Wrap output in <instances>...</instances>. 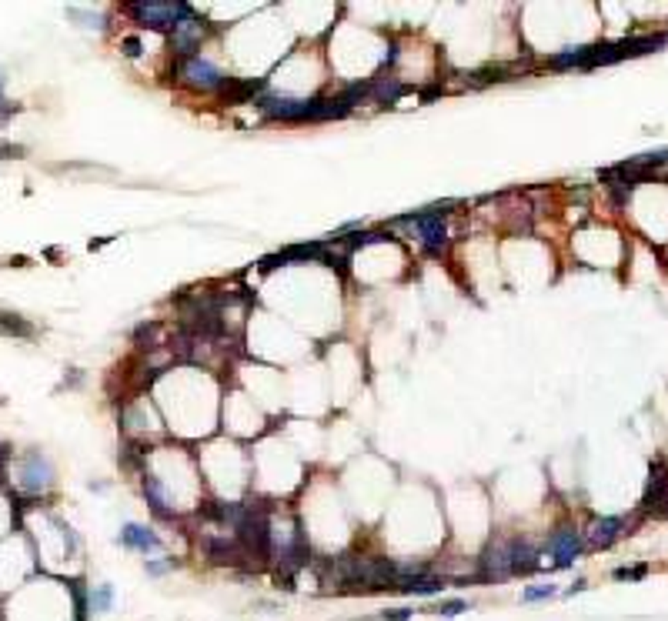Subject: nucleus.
Segmentation results:
<instances>
[{"label":"nucleus","mask_w":668,"mask_h":621,"mask_svg":"<svg viewBox=\"0 0 668 621\" xmlns=\"http://www.w3.org/2000/svg\"><path fill=\"white\" fill-rule=\"evenodd\" d=\"M668 37H625L618 44H595V47H568V51H558L552 57V67L555 70H571V67H581V70H595V67H605V63H618L625 57H642V54L658 51Z\"/></svg>","instance_id":"obj_1"},{"label":"nucleus","mask_w":668,"mask_h":621,"mask_svg":"<svg viewBox=\"0 0 668 621\" xmlns=\"http://www.w3.org/2000/svg\"><path fill=\"white\" fill-rule=\"evenodd\" d=\"M394 228H411V234L418 238V244L425 247V254L431 257H442L448 247V228H444V211H415V214H404L398 221L388 224Z\"/></svg>","instance_id":"obj_2"},{"label":"nucleus","mask_w":668,"mask_h":621,"mask_svg":"<svg viewBox=\"0 0 668 621\" xmlns=\"http://www.w3.org/2000/svg\"><path fill=\"white\" fill-rule=\"evenodd\" d=\"M190 11V4L184 0H140V4H130V17L138 27H147V30H174L177 20H184Z\"/></svg>","instance_id":"obj_3"},{"label":"nucleus","mask_w":668,"mask_h":621,"mask_svg":"<svg viewBox=\"0 0 668 621\" xmlns=\"http://www.w3.org/2000/svg\"><path fill=\"white\" fill-rule=\"evenodd\" d=\"M294 261H321V264L334 267L338 274H348V257H338V254H331V251H328V241L294 244V247H284V251L265 257V261H261V271H274V267L294 264Z\"/></svg>","instance_id":"obj_4"},{"label":"nucleus","mask_w":668,"mask_h":621,"mask_svg":"<svg viewBox=\"0 0 668 621\" xmlns=\"http://www.w3.org/2000/svg\"><path fill=\"white\" fill-rule=\"evenodd\" d=\"M177 80L184 84V87L190 90H201V94H214V90H224L227 87V77L224 70L217 67V63H211L207 57H201V54H194V57H184V61H177Z\"/></svg>","instance_id":"obj_5"},{"label":"nucleus","mask_w":668,"mask_h":621,"mask_svg":"<svg viewBox=\"0 0 668 621\" xmlns=\"http://www.w3.org/2000/svg\"><path fill=\"white\" fill-rule=\"evenodd\" d=\"M478 574L485 582H504V578H515L511 574V538L504 541H488V548L481 551L478 558Z\"/></svg>","instance_id":"obj_6"},{"label":"nucleus","mask_w":668,"mask_h":621,"mask_svg":"<svg viewBox=\"0 0 668 621\" xmlns=\"http://www.w3.org/2000/svg\"><path fill=\"white\" fill-rule=\"evenodd\" d=\"M207 37V20H201L198 13H188L184 20H177V27L171 30V51L184 61L194 57V51L201 47V40Z\"/></svg>","instance_id":"obj_7"},{"label":"nucleus","mask_w":668,"mask_h":621,"mask_svg":"<svg viewBox=\"0 0 668 621\" xmlns=\"http://www.w3.org/2000/svg\"><path fill=\"white\" fill-rule=\"evenodd\" d=\"M642 508L648 515H665L668 508V465L662 457L652 461V478H648V488H645Z\"/></svg>","instance_id":"obj_8"},{"label":"nucleus","mask_w":668,"mask_h":621,"mask_svg":"<svg viewBox=\"0 0 668 621\" xmlns=\"http://www.w3.org/2000/svg\"><path fill=\"white\" fill-rule=\"evenodd\" d=\"M548 555L555 558L558 568H568V565L581 555V534L575 531V528H558V531L548 538Z\"/></svg>","instance_id":"obj_9"},{"label":"nucleus","mask_w":668,"mask_h":621,"mask_svg":"<svg viewBox=\"0 0 668 621\" xmlns=\"http://www.w3.org/2000/svg\"><path fill=\"white\" fill-rule=\"evenodd\" d=\"M20 474H24V488L30 491V495H37V491H47V488H51V481H54L47 457H40L37 451L24 457V468H20Z\"/></svg>","instance_id":"obj_10"},{"label":"nucleus","mask_w":668,"mask_h":621,"mask_svg":"<svg viewBox=\"0 0 668 621\" xmlns=\"http://www.w3.org/2000/svg\"><path fill=\"white\" fill-rule=\"evenodd\" d=\"M625 528H628V521L621 518V515H612V518H598V521H592V528H588V545L592 548H608V545H615L618 538L625 534Z\"/></svg>","instance_id":"obj_11"},{"label":"nucleus","mask_w":668,"mask_h":621,"mask_svg":"<svg viewBox=\"0 0 668 621\" xmlns=\"http://www.w3.org/2000/svg\"><path fill=\"white\" fill-rule=\"evenodd\" d=\"M121 545L130 548V551H140V555H157V551L164 548V541H161L151 528H144V524H124Z\"/></svg>","instance_id":"obj_12"},{"label":"nucleus","mask_w":668,"mask_h":621,"mask_svg":"<svg viewBox=\"0 0 668 621\" xmlns=\"http://www.w3.org/2000/svg\"><path fill=\"white\" fill-rule=\"evenodd\" d=\"M542 568V551L528 538H511V574H531Z\"/></svg>","instance_id":"obj_13"},{"label":"nucleus","mask_w":668,"mask_h":621,"mask_svg":"<svg viewBox=\"0 0 668 621\" xmlns=\"http://www.w3.org/2000/svg\"><path fill=\"white\" fill-rule=\"evenodd\" d=\"M140 488H144V498H147V505H151V511L157 518H174V508H171V498H167V488L161 484V478L144 474Z\"/></svg>","instance_id":"obj_14"},{"label":"nucleus","mask_w":668,"mask_h":621,"mask_svg":"<svg viewBox=\"0 0 668 621\" xmlns=\"http://www.w3.org/2000/svg\"><path fill=\"white\" fill-rule=\"evenodd\" d=\"M404 94V84L398 77H384L378 70L375 77H368V101L375 104H394Z\"/></svg>","instance_id":"obj_15"},{"label":"nucleus","mask_w":668,"mask_h":621,"mask_svg":"<svg viewBox=\"0 0 668 621\" xmlns=\"http://www.w3.org/2000/svg\"><path fill=\"white\" fill-rule=\"evenodd\" d=\"M265 94V80H238V84H231L227 80V87L221 90V97H224L227 104H241V101H257Z\"/></svg>","instance_id":"obj_16"},{"label":"nucleus","mask_w":668,"mask_h":621,"mask_svg":"<svg viewBox=\"0 0 668 621\" xmlns=\"http://www.w3.org/2000/svg\"><path fill=\"white\" fill-rule=\"evenodd\" d=\"M398 591H404V595H438V591H444V578H438V574L411 578V582H404Z\"/></svg>","instance_id":"obj_17"},{"label":"nucleus","mask_w":668,"mask_h":621,"mask_svg":"<svg viewBox=\"0 0 668 621\" xmlns=\"http://www.w3.org/2000/svg\"><path fill=\"white\" fill-rule=\"evenodd\" d=\"M111 605H114V588L111 584H97L90 591V608L97 611V615H104V611H111Z\"/></svg>","instance_id":"obj_18"},{"label":"nucleus","mask_w":668,"mask_h":621,"mask_svg":"<svg viewBox=\"0 0 668 621\" xmlns=\"http://www.w3.org/2000/svg\"><path fill=\"white\" fill-rule=\"evenodd\" d=\"M555 595V584H531V588H525L521 591V601H545V598H552Z\"/></svg>","instance_id":"obj_19"},{"label":"nucleus","mask_w":668,"mask_h":621,"mask_svg":"<svg viewBox=\"0 0 668 621\" xmlns=\"http://www.w3.org/2000/svg\"><path fill=\"white\" fill-rule=\"evenodd\" d=\"M645 565H635V568H618L615 571V578L618 582H638V578H645Z\"/></svg>","instance_id":"obj_20"},{"label":"nucleus","mask_w":668,"mask_h":621,"mask_svg":"<svg viewBox=\"0 0 668 621\" xmlns=\"http://www.w3.org/2000/svg\"><path fill=\"white\" fill-rule=\"evenodd\" d=\"M0 324H4L7 331H17V334H24V338H27V334H34V328H30V324H20V321H13L11 314H0Z\"/></svg>","instance_id":"obj_21"},{"label":"nucleus","mask_w":668,"mask_h":621,"mask_svg":"<svg viewBox=\"0 0 668 621\" xmlns=\"http://www.w3.org/2000/svg\"><path fill=\"white\" fill-rule=\"evenodd\" d=\"M461 611H468V601H444V605H438V615H444V618H454Z\"/></svg>","instance_id":"obj_22"},{"label":"nucleus","mask_w":668,"mask_h":621,"mask_svg":"<svg viewBox=\"0 0 668 621\" xmlns=\"http://www.w3.org/2000/svg\"><path fill=\"white\" fill-rule=\"evenodd\" d=\"M174 568V558H167V561H147V574H154V578H161L164 571H171Z\"/></svg>","instance_id":"obj_23"},{"label":"nucleus","mask_w":668,"mask_h":621,"mask_svg":"<svg viewBox=\"0 0 668 621\" xmlns=\"http://www.w3.org/2000/svg\"><path fill=\"white\" fill-rule=\"evenodd\" d=\"M11 114H13V104L4 97V74H0V124H4Z\"/></svg>","instance_id":"obj_24"},{"label":"nucleus","mask_w":668,"mask_h":621,"mask_svg":"<svg viewBox=\"0 0 668 621\" xmlns=\"http://www.w3.org/2000/svg\"><path fill=\"white\" fill-rule=\"evenodd\" d=\"M121 47H124L127 57H140V40L138 37H124L121 40Z\"/></svg>","instance_id":"obj_25"},{"label":"nucleus","mask_w":668,"mask_h":621,"mask_svg":"<svg viewBox=\"0 0 668 621\" xmlns=\"http://www.w3.org/2000/svg\"><path fill=\"white\" fill-rule=\"evenodd\" d=\"M381 618H384V621H408V618H411V611H408V608H394V611H384Z\"/></svg>","instance_id":"obj_26"},{"label":"nucleus","mask_w":668,"mask_h":621,"mask_svg":"<svg viewBox=\"0 0 668 621\" xmlns=\"http://www.w3.org/2000/svg\"><path fill=\"white\" fill-rule=\"evenodd\" d=\"M662 518H668V508H665V515H662Z\"/></svg>","instance_id":"obj_27"}]
</instances>
